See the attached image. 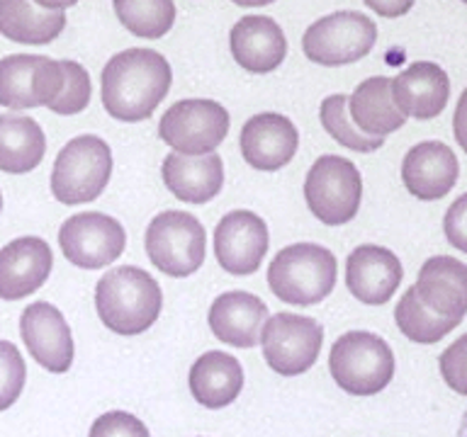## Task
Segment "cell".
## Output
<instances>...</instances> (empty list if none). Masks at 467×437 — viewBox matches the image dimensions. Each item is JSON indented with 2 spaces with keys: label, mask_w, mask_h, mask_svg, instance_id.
<instances>
[{
  "label": "cell",
  "mask_w": 467,
  "mask_h": 437,
  "mask_svg": "<svg viewBox=\"0 0 467 437\" xmlns=\"http://www.w3.org/2000/svg\"><path fill=\"white\" fill-rule=\"evenodd\" d=\"M61 64L66 71L64 90L49 109L57 115H78L90 102V76L78 61H61Z\"/></svg>",
  "instance_id": "4dcf8cb0"
},
{
  "label": "cell",
  "mask_w": 467,
  "mask_h": 437,
  "mask_svg": "<svg viewBox=\"0 0 467 437\" xmlns=\"http://www.w3.org/2000/svg\"><path fill=\"white\" fill-rule=\"evenodd\" d=\"M0 209H3V195H0Z\"/></svg>",
  "instance_id": "60d3db41"
},
{
  "label": "cell",
  "mask_w": 467,
  "mask_h": 437,
  "mask_svg": "<svg viewBox=\"0 0 467 437\" xmlns=\"http://www.w3.org/2000/svg\"><path fill=\"white\" fill-rule=\"evenodd\" d=\"M54 255L47 240L36 236L10 240L0 248V299L20 301L35 294L51 275Z\"/></svg>",
  "instance_id": "9a60e30c"
},
{
  "label": "cell",
  "mask_w": 467,
  "mask_h": 437,
  "mask_svg": "<svg viewBox=\"0 0 467 437\" xmlns=\"http://www.w3.org/2000/svg\"><path fill=\"white\" fill-rule=\"evenodd\" d=\"M394 320L409 340L421 342V345H433V342L443 340L452 328L460 326V320L443 319V316L429 311L421 304L414 287H409L404 297L400 299V304L394 309Z\"/></svg>",
  "instance_id": "83f0119b"
},
{
  "label": "cell",
  "mask_w": 467,
  "mask_h": 437,
  "mask_svg": "<svg viewBox=\"0 0 467 437\" xmlns=\"http://www.w3.org/2000/svg\"><path fill=\"white\" fill-rule=\"evenodd\" d=\"M414 290L429 311L462 320L467 313V265L448 255L429 258L419 269Z\"/></svg>",
  "instance_id": "d6986e66"
},
{
  "label": "cell",
  "mask_w": 467,
  "mask_h": 437,
  "mask_svg": "<svg viewBox=\"0 0 467 437\" xmlns=\"http://www.w3.org/2000/svg\"><path fill=\"white\" fill-rule=\"evenodd\" d=\"M22 342L36 364L54 374H64L73 364V335L64 313L49 301L29 304L20 316Z\"/></svg>",
  "instance_id": "4fadbf2b"
},
{
  "label": "cell",
  "mask_w": 467,
  "mask_h": 437,
  "mask_svg": "<svg viewBox=\"0 0 467 437\" xmlns=\"http://www.w3.org/2000/svg\"><path fill=\"white\" fill-rule=\"evenodd\" d=\"M229 134V112L214 100H181L166 109L159 137L181 156L214 153Z\"/></svg>",
  "instance_id": "30bf717a"
},
{
  "label": "cell",
  "mask_w": 467,
  "mask_h": 437,
  "mask_svg": "<svg viewBox=\"0 0 467 437\" xmlns=\"http://www.w3.org/2000/svg\"><path fill=\"white\" fill-rule=\"evenodd\" d=\"M214 253L229 275H254L268 253V226L254 211H229L214 231Z\"/></svg>",
  "instance_id": "7c38bea8"
},
{
  "label": "cell",
  "mask_w": 467,
  "mask_h": 437,
  "mask_svg": "<svg viewBox=\"0 0 467 437\" xmlns=\"http://www.w3.org/2000/svg\"><path fill=\"white\" fill-rule=\"evenodd\" d=\"M263 357L273 371L283 377H297L312 370L324 345V328L319 320L297 313H275L261 328L258 338Z\"/></svg>",
  "instance_id": "9c48e42d"
},
{
  "label": "cell",
  "mask_w": 467,
  "mask_h": 437,
  "mask_svg": "<svg viewBox=\"0 0 467 437\" xmlns=\"http://www.w3.org/2000/svg\"><path fill=\"white\" fill-rule=\"evenodd\" d=\"M305 199L321 224H348L356 218L363 199L360 170L341 156H321L306 173Z\"/></svg>",
  "instance_id": "52a82bcc"
},
{
  "label": "cell",
  "mask_w": 467,
  "mask_h": 437,
  "mask_svg": "<svg viewBox=\"0 0 467 437\" xmlns=\"http://www.w3.org/2000/svg\"><path fill=\"white\" fill-rule=\"evenodd\" d=\"M161 175L166 188L185 204H207L222 192L224 185V163L217 153L204 156H181L168 153Z\"/></svg>",
  "instance_id": "7402d4cb"
},
{
  "label": "cell",
  "mask_w": 467,
  "mask_h": 437,
  "mask_svg": "<svg viewBox=\"0 0 467 437\" xmlns=\"http://www.w3.org/2000/svg\"><path fill=\"white\" fill-rule=\"evenodd\" d=\"M241 156L255 170H280L295 158L299 146L297 127L285 115L263 112L251 117L241 129Z\"/></svg>",
  "instance_id": "5bb4252c"
},
{
  "label": "cell",
  "mask_w": 467,
  "mask_h": 437,
  "mask_svg": "<svg viewBox=\"0 0 467 437\" xmlns=\"http://www.w3.org/2000/svg\"><path fill=\"white\" fill-rule=\"evenodd\" d=\"M210 328L214 338L232 348H255L263 323L268 320V306L251 291H224L210 306Z\"/></svg>",
  "instance_id": "44dd1931"
},
{
  "label": "cell",
  "mask_w": 467,
  "mask_h": 437,
  "mask_svg": "<svg viewBox=\"0 0 467 437\" xmlns=\"http://www.w3.org/2000/svg\"><path fill=\"white\" fill-rule=\"evenodd\" d=\"M348 115L358 129L368 137L385 138L401 129L407 117L401 115L392 100V78L375 76L363 80L348 97Z\"/></svg>",
  "instance_id": "cb8c5ba5"
},
{
  "label": "cell",
  "mask_w": 467,
  "mask_h": 437,
  "mask_svg": "<svg viewBox=\"0 0 467 437\" xmlns=\"http://www.w3.org/2000/svg\"><path fill=\"white\" fill-rule=\"evenodd\" d=\"M39 7H47V10H66V7L76 5L78 0H32Z\"/></svg>",
  "instance_id": "74e56055"
},
{
  "label": "cell",
  "mask_w": 467,
  "mask_h": 437,
  "mask_svg": "<svg viewBox=\"0 0 467 437\" xmlns=\"http://www.w3.org/2000/svg\"><path fill=\"white\" fill-rule=\"evenodd\" d=\"M171 83L173 71L159 51H119L102 68V105L119 122H144L166 100Z\"/></svg>",
  "instance_id": "6da1fadb"
},
{
  "label": "cell",
  "mask_w": 467,
  "mask_h": 437,
  "mask_svg": "<svg viewBox=\"0 0 467 437\" xmlns=\"http://www.w3.org/2000/svg\"><path fill=\"white\" fill-rule=\"evenodd\" d=\"M39 54H13L0 58V107L32 109L36 105L35 76L42 64Z\"/></svg>",
  "instance_id": "4316f807"
},
{
  "label": "cell",
  "mask_w": 467,
  "mask_h": 437,
  "mask_svg": "<svg viewBox=\"0 0 467 437\" xmlns=\"http://www.w3.org/2000/svg\"><path fill=\"white\" fill-rule=\"evenodd\" d=\"M378 42V25L363 13L341 10L321 17L302 36V51L309 61L327 68L348 66L370 54Z\"/></svg>",
  "instance_id": "ba28073f"
},
{
  "label": "cell",
  "mask_w": 467,
  "mask_h": 437,
  "mask_svg": "<svg viewBox=\"0 0 467 437\" xmlns=\"http://www.w3.org/2000/svg\"><path fill=\"white\" fill-rule=\"evenodd\" d=\"M229 46L241 68L251 73H270L287 56L283 29L268 15H246L232 27Z\"/></svg>",
  "instance_id": "ffe728a7"
},
{
  "label": "cell",
  "mask_w": 467,
  "mask_h": 437,
  "mask_svg": "<svg viewBox=\"0 0 467 437\" xmlns=\"http://www.w3.org/2000/svg\"><path fill=\"white\" fill-rule=\"evenodd\" d=\"M115 13L131 35L161 39L175 22L173 0H112Z\"/></svg>",
  "instance_id": "f1b7e54d"
},
{
  "label": "cell",
  "mask_w": 467,
  "mask_h": 437,
  "mask_svg": "<svg viewBox=\"0 0 467 437\" xmlns=\"http://www.w3.org/2000/svg\"><path fill=\"white\" fill-rule=\"evenodd\" d=\"M47 153V137L32 117L0 115V170L22 175L35 170Z\"/></svg>",
  "instance_id": "484cf974"
},
{
  "label": "cell",
  "mask_w": 467,
  "mask_h": 437,
  "mask_svg": "<svg viewBox=\"0 0 467 437\" xmlns=\"http://www.w3.org/2000/svg\"><path fill=\"white\" fill-rule=\"evenodd\" d=\"M401 277L400 258L382 246H358L346 260V287L363 304H387L400 290Z\"/></svg>",
  "instance_id": "2e32d148"
},
{
  "label": "cell",
  "mask_w": 467,
  "mask_h": 437,
  "mask_svg": "<svg viewBox=\"0 0 467 437\" xmlns=\"http://www.w3.org/2000/svg\"><path fill=\"white\" fill-rule=\"evenodd\" d=\"M443 231L452 248L467 253V192L448 207L443 218Z\"/></svg>",
  "instance_id": "e575fe53"
},
{
  "label": "cell",
  "mask_w": 467,
  "mask_h": 437,
  "mask_svg": "<svg viewBox=\"0 0 467 437\" xmlns=\"http://www.w3.org/2000/svg\"><path fill=\"white\" fill-rule=\"evenodd\" d=\"M95 306L105 326L117 335H141L159 320L163 294L146 269L134 265L109 269L95 287Z\"/></svg>",
  "instance_id": "7a4b0ae2"
},
{
  "label": "cell",
  "mask_w": 467,
  "mask_h": 437,
  "mask_svg": "<svg viewBox=\"0 0 467 437\" xmlns=\"http://www.w3.org/2000/svg\"><path fill=\"white\" fill-rule=\"evenodd\" d=\"M363 3L382 17H401L414 7V0H363Z\"/></svg>",
  "instance_id": "d590c367"
},
{
  "label": "cell",
  "mask_w": 467,
  "mask_h": 437,
  "mask_svg": "<svg viewBox=\"0 0 467 437\" xmlns=\"http://www.w3.org/2000/svg\"><path fill=\"white\" fill-rule=\"evenodd\" d=\"M460 163L443 141H421L409 148L401 163V180L416 199L436 202L455 188Z\"/></svg>",
  "instance_id": "e0dca14e"
},
{
  "label": "cell",
  "mask_w": 467,
  "mask_h": 437,
  "mask_svg": "<svg viewBox=\"0 0 467 437\" xmlns=\"http://www.w3.org/2000/svg\"><path fill=\"white\" fill-rule=\"evenodd\" d=\"M190 393L204 408H224L239 399L244 389V367L234 355L210 350L190 367Z\"/></svg>",
  "instance_id": "603a6c76"
},
{
  "label": "cell",
  "mask_w": 467,
  "mask_h": 437,
  "mask_svg": "<svg viewBox=\"0 0 467 437\" xmlns=\"http://www.w3.org/2000/svg\"><path fill=\"white\" fill-rule=\"evenodd\" d=\"M452 131H455V141L462 151L467 153V87L462 90L455 107V117H452Z\"/></svg>",
  "instance_id": "8d00e7d4"
},
{
  "label": "cell",
  "mask_w": 467,
  "mask_h": 437,
  "mask_svg": "<svg viewBox=\"0 0 467 437\" xmlns=\"http://www.w3.org/2000/svg\"><path fill=\"white\" fill-rule=\"evenodd\" d=\"M112 175V151L100 137L83 134L58 151L51 170V195L61 204H88L102 195Z\"/></svg>",
  "instance_id": "5b68a950"
},
{
  "label": "cell",
  "mask_w": 467,
  "mask_h": 437,
  "mask_svg": "<svg viewBox=\"0 0 467 437\" xmlns=\"http://www.w3.org/2000/svg\"><path fill=\"white\" fill-rule=\"evenodd\" d=\"M25 379H27V367L20 350L13 342L0 340V411H7L20 399Z\"/></svg>",
  "instance_id": "1f68e13d"
},
{
  "label": "cell",
  "mask_w": 467,
  "mask_h": 437,
  "mask_svg": "<svg viewBox=\"0 0 467 437\" xmlns=\"http://www.w3.org/2000/svg\"><path fill=\"white\" fill-rule=\"evenodd\" d=\"M236 5L241 7H263V5H270V3H275V0H232Z\"/></svg>",
  "instance_id": "f35d334b"
},
{
  "label": "cell",
  "mask_w": 467,
  "mask_h": 437,
  "mask_svg": "<svg viewBox=\"0 0 467 437\" xmlns=\"http://www.w3.org/2000/svg\"><path fill=\"white\" fill-rule=\"evenodd\" d=\"M321 127L327 129L331 138H336L338 144L358 153H372L378 151L379 146L385 144V138L379 137H368L363 131L358 129L353 119L348 115V95L336 93L328 95L327 100L321 102L319 109Z\"/></svg>",
  "instance_id": "f546056e"
},
{
  "label": "cell",
  "mask_w": 467,
  "mask_h": 437,
  "mask_svg": "<svg viewBox=\"0 0 467 437\" xmlns=\"http://www.w3.org/2000/svg\"><path fill=\"white\" fill-rule=\"evenodd\" d=\"M455 437H467V411H465V415H462V421H460L458 435H455Z\"/></svg>",
  "instance_id": "ab89813d"
},
{
  "label": "cell",
  "mask_w": 467,
  "mask_h": 437,
  "mask_svg": "<svg viewBox=\"0 0 467 437\" xmlns=\"http://www.w3.org/2000/svg\"><path fill=\"white\" fill-rule=\"evenodd\" d=\"M462 3H467V0H462Z\"/></svg>",
  "instance_id": "b9f144b4"
},
{
  "label": "cell",
  "mask_w": 467,
  "mask_h": 437,
  "mask_svg": "<svg viewBox=\"0 0 467 437\" xmlns=\"http://www.w3.org/2000/svg\"><path fill=\"white\" fill-rule=\"evenodd\" d=\"M438 364H441L445 384L451 386L452 391L467 396V333L445 350Z\"/></svg>",
  "instance_id": "836d02e7"
},
{
  "label": "cell",
  "mask_w": 467,
  "mask_h": 437,
  "mask_svg": "<svg viewBox=\"0 0 467 437\" xmlns=\"http://www.w3.org/2000/svg\"><path fill=\"white\" fill-rule=\"evenodd\" d=\"M338 262L319 243L283 248L268 268V287L280 301L295 306L319 304L334 291Z\"/></svg>",
  "instance_id": "3957f363"
},
{
  "label": "cell",
  "mask_w": 467,
  "mask_h": 437,
  "mask_svg": "<svg viewBox=\"0 0 467 437\" xmlns=\"http://www.w3.org/2000/svg\"><path fill=\"white\" fill-rule=\"evenodd\" d=\"M331 377L350 396H375L394 377V352L368 330L343 333L328 355Z\"/></svg>",
  "instance_id": "277c9868"
},
{
  "label": "cell",
  "mask_w": 467,
  "mask_h": 437,
  "mask_svg": "<svg viewBox=\"0 0 467 437\" xmlns=\"http://www.w3.org/2000/svg\"><path fill=\"white\" fill-rule=\"evenodd\" d=\"M66 27L64 10H47L32 0H0V35L10 42L42 46Z\"/></svg>",
  "instance_id": "d4e9b609"
},
{
  "label": "cell",
  "mask_w": 467,
  "mask_h": 437,
  "mask_svg": "<svg viewBox=\"0 0 467 437\" xmlns=\"http://www.w3.org/2000/svg\"><path fill=\"white\" fill-rule=\"evenodd\" d=\"M88 437H151L149 430L137 415L124 411H109V413L95 418L90 435Z\"/></svg>",
  "instance_id": "d6a6232c"
},
{
  "label": "cell",
  "mask_w": 467,
  "mask_h": 437,
  "mask_svg": "<svg viewBox=\"0 0 467 437\" xmlns=\"http://www.w3.org/2000/svg\"><path fill=\"white\" fill-rule=\"evenodd\" d=\"M451 97L448 73L431 61H416L392 78V100L404 117L433 119Z\"/></svg>",
  "instance_id": "ac0fdd59"
},
{
  "label": "cell",
  "mask_w": 467,
  "mask_h": 437,
  "mask_svg": "<svg viewBox=\"0 0 467 437\" xmlns=\"http://www.w3.org/2000/svg\"><path fill=\"white\" fill-rule=\"evenodd\" d=\"M58 246L76 268L100 269L122 255L127 231L117 218L102 211H86L66 218L58 231Z\"/></svg>",
  "instance_id": "8fae6325"
},
{
  "label": "cell",
  "mask_w": 467,
  "mask_h": 437,
  "mask_svg": "<svg viewBox=\"0 0 467 437\" xmlns=\"http://www.w3.org/2000/svg\"><path fill=\"white\" fill-rule=\"evenodd\" d=\"M144 248L153 268L163 275L188 277L202 268L207 255V233L188 211H161L146 226Z\"/></svg>",
  "instance_id": "8992f818"
}]
</instances>
